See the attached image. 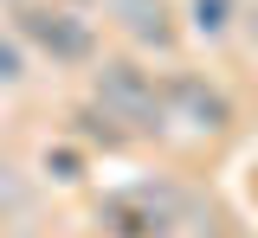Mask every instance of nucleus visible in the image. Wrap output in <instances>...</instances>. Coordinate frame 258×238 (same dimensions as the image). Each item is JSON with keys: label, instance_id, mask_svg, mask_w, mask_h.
<instances>
[{"label": "nucleus", "instance_id": "f257e3e1", "mask_svg": "<svg viewBox=\"0 0 258 238\" xmlns=\"http://www.w3.org/2000/svg\"><path fill=\"white\" fill-rule=\"evenodd\" d=\"M91 109L110 116L123 136H168L161 77L142 71L136 58H97V65H91Z\"/></svg>", "mask_w": 258, "mask_h": 238}, {"label": "nucleus", "instance_id": "f03ea898", "mask_svg": "<svg viewBox=\"0 0 258 238\" xmlns=\"http://www.w3.org/2000/svg\"><path fill=\"white\" fill-rule=\"evenodd\" d=\"M97 232L103 238H187L194 232V200L168 180L116 187L110 200H97Z\"/></svg>", "mask_w": 258, "mask_h": 238}, {"label": "nucleus", "instance_id": "7ed1b4c3", "mask_svg": "<svg viewBox=\"0 0 258 238\" xmlns=\"http://www.w3.org/2000/svg\"><path fill=\"white\" fill-rule=\"evenodd\" d=\"M161 109H168V129L181 123L194 142H220L232 129V103L220 84H207L200 71H168L161 77Z\"/></svg>", "mask_w": 258, "mask_h": 238}, {"label": "nucleus", "instance_id": "20e7f679", "mask_svg": "<svg viewBox=\"0 0 258 238\" xmlns=\"http://www.w3.org/2000/svg\"><path fill=\"white\" fill-rule=\"evenodd\" d=\"M20 45H39L52 65H97V26L71 7H20Z\"/></svg>", "mask_w": 258, "mask_h": 238}, {"label": "nucleus", "instance_id": "39448f33", "mask_svg": "<svg viewBox=\"0 0 258 238\" xmlns=\"http://www.w3.org/2000/svg\"><path fill=\"white\" fill-rule=\"evenodd\" d=\"M97 7H103V20H110L136 52H174V39H181L174 0H97Z\"/></svg>", "mask_w": 258, "mask_h": 238}, {"label": "nucleus", "instance_id": "423d86ee", "mask_svg": "<svg viewBox=\"0 0 258 238\" xmlns=\"http://www.w3.org/2000/svg\"><path fill=\"white\" fill-rule=\"evenodd\" d=\"M239 7H245V0H187V33L200 39V45H220V39H232V26H239Z\"/></svg>", "mask_w": 258, "mask_h": 238}, {"label": "nucleus", "instance_id": "0eeeda50", "mask_svg": "<svg viewBox=\"0 0 258 238\" xmlns=\"http://www.w3.org/2000/svg\"><path fill=\"white\" fill-rule=\"evenodd\" d=\"M26 71H32V52H26V45H20L13 33H0V90L26 84Z\"/></svg>", "mask_w": 258, "mask_h": 238}, {"label": "nucleus", "instance_id": "6e6552de", "mask_svg": "<svg viewBox=\"0 0 258 238\" xmlns=\"http://www.w3.org/2000/svg\"><path fill=\"white\" fill-rule=\"evenodd\" d=\"M45 174H52V180H64V187H71V180H84V155H78V148H45Z\"/></svg>", "mask_w": 258, "mask_h": 238}, {"label": "nucleus", "instance_id": "1a4fd4ad", "mask_svg": "<svg viewBox=\"0 0 258 238\" xmlns=\"http://www.w3.org/2000/svg\"><path fill=\"white\" fill-rule=\"evenodd\" d=\"M239 26H245V39H252V52H258V7H239Z\"/></svg>", "mask_w": 258, "mask_h": 238}, {"label": "nucleus", "instance_id": "9d476101", "mask_svg": "<svg viewBox=\"0 0 258 238\" xmlns=\"http://www.w3.org/2000/svg\"><path fill=\"white\" fill-rule=\"evenodd\" d=\"M0 7H26V0H0Z\"/></svg>", "mask_w": 258, "mask_h": 238}]
</instances>
